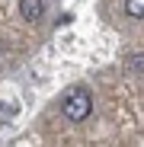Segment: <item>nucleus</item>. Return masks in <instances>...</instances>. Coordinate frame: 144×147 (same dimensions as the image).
<instances>
[{
	"mask_svg": "<svg viewBox=\"0 0 144 147\" xmlns=\"http://www.w3.org/2000/svg\"><path fill=\"white\" fill-rule=\"evenodd\" d=\"M19 10H22V19H26V22H35L45 13V0H22Z\"/></svg>",
	"mask_w": 144,
	"mask_h": 147,
	"instance_id": "obj_2",
	"label": "nucleus"
},
{
	"mask_svg": "<svg viewBox=\"0 0 144 147\" xmlns=\"http://www.w3.org/2000/svg\"><path fill=\"white\" fill-rule=\"evenodd\" d=\"M61 112H64L70 121H83V118L93 112V96H90V90H87V86H74V90L64 96Z\"/></svg>",
	"mask_w": 144,
	"mask_h": 147,
	"instance_id": "obj_1",
	"label": "nucleus"
},
{
	"mask_svg": "<svg viewBox=\"0 0 144 147\" xmlns=\"http://www.w3.org/2000/svg\"><path fill=\"white\" fill-rule=\"evenodd\" d=\"M125 10H128V16H144V0H125Z\"/></svg>",
	"mask_w": 144,
	"mask_h": 147,
	"instance_id": "obj_3",
	"label": "nucleus"
}]
</instances>
